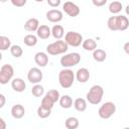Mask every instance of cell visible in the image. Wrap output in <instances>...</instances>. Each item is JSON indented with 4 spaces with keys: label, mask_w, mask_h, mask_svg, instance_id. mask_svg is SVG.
<instances>
[{
    "label": "cell",
    "mask_w": 129,
    "mask_h": 129,
    "mask_svg": "<svg viewBox=\"0 0 129 129\" xmlns=\"http://www.w3.org/2000/svg\"><path fill=\"white\" fill-rule=\"evenodd\" d=\"M107 26L112 31H124L129 27V20L126 16L123 15L111 16L107 21Z\"/></svg>",
    "instance_id": "1"
},
{
    "label": "cell",
    "mask_w": 129,
    "mask_h": 129,
    "mask_svg": "<svg viewBox=\"0 0 129 129\" xmlns=\"http://www.w3.org/2000/svg\"><path fill=\"white\" fill-rule=\"evenodd\" d=\"M64 41L68 43V45L77 47V46H80L84 40L81 33L76 31H69L64 35Z\"/></svg>",
    "instance_id": "7"
},
{
    "label": "cell",
    "mask_w": 129,
    "mask_h": 129,
    "mask_svg": "<svg viewBox=\"0 0 129 129\" xmlns=\"http://www.w3.org/2000/svg\"><path fill=\"white\" fill-rule=\"evenodd\" d=\"M36 34L40 39H47L51 35V29L47 25H39Z\"/></svg>",
    "instance_id": "17"
},
{
    "label": "cell",
    "mask_w": 129,
    "mask_h": 129,
    "mask_svg": "<svg viewBox=\"0 0 129 129\" xmlns=\"http://www.w3.org/2000/svg\"><path fill=\"white\" fill-rule=\"evenodd\" d=\"M0 129H6V124L3 118H0Z\"/></svg>",
    "instance_id": "37"
},
{
    "label": "cell",
    "mask_w": 129,
    "mask_h": 129,
    "mask_svg": "<svg viewBox=\"0 0 129 129\" xmlns=\"http://www.w3.org/2000/svg\"><path fill=\"white\" fill-rule=\"evenodd\" d=\"M11 3L15 7H23L27 3V0H11Z\"/></svg>",
    "instance_id": "32"
},
{
    "label": "cell",
    "mask_w": 129,
    "mask_h": 129,
    "mask_svg": "<svg viewBox=\"0 0 129 129\" xmlns=\"http://www.w3.org/2000/svg\"><path fill=\"white\" fill-rule=\"evenodd\" d=\"M43 78L42 72L38 68H31L27 73V79L31 84H38Z\"/></svg>",
    "instance_id": "10"
},
{
    "label": "cell",
    "mask_w": 129,
    "mask_h": 129,
    "mask_svg": "<svg viewBox=\"0 0 129 129\" xmlns=\"http://www.w3.org/2000/svg\"><path fill=\"white\" fill-rule=\"evenodd\" d=\"M25 114V109L22 105L16 104L11 108V115L15 119H21Z\"/></svg>",
    "instance_id": "16"
},
{
    "label": "cell",
    "mask_w": 129,
    "mask_h": 129,
    "mask_svg": "<svg viewBox=\"0 0 129 129\" xmlns=\"http://www.w3.org/2000/svg\"><path fill=\"white\" fill-rule=\"evenodd\" d=\"M116 112V105L113 102H106L104 103L98 110L99 117L102 119H109L111 118L114 113Z\"/></svg>",
    "instance_id": "6"
},
{
    "label": "cell",
    "mask_w": 129,
    "mask_h": 129,
    "mask_svg": "<svg viewBox=\"0 0 129 129\" xmlns=\"http://www.w3.org/2000/svg\"><path fill=\"white\" fill-rule=\"evenodd\" d=\"M50 114H51V109L45 108V107H43V106H41V105L37 108V115H38V117L41 118V119H45V118L49 117Z\"/></svg>",
    "instance_id": "26"
},
{
    "label": "cell",
    "mask_w": 129,
    "mask_h": 129,
    "mask_svg": "<svg viewBox=\"0 0 129 129\" xmlns=\"http://www.w3.org/2000/svg\"><path fill=\"white\" fill-rule=\"evenodd\" d=\"M41 106H43V107H45V108H48V109H52V107H53V105H54V102L50 99V98H48L46 95L42 98V100H41V104H40Z\"/></svg>",
    "instance_id": "31"
},
{
    "label": "cell",
    "mask_w": 129,
    "mask_h": 129,
    "mask_svg": "<svg viewBox=\"0 0 129 129\" xmlns=\"http://www.w3.org/2000/svg\"><path fill=\"white\" fill-rule=\"evenodd\" d=\"M39 27V21L36 18H29L25 23H24V29L29 31V32H33V31H37Z\"/></svg>",
    "instance_id": "15"
},
{
    "label": "cell",
    "mask_w": 129,
    "mask_h": 129,
    "mask_svg": "<svg viewBox=\"0 0 129 129\" xmlns=\"http://www.w3.org/2000/svg\"><path fill=\"white\" fill-rule=\"evenodd\" d=\"M47 1V4L50 6V7H58L60 5V1L61 0H46Z\"/></svg>",
    "instance_id": "33"
},
{
    "label": "cell",
    "mask_w": 129,
    "mask_h": 129,
    "mask_svg": "<svg viewBox=\"0 0 129 129\" xmlns=\"http://www.w3.org/2000/svg\"><path fill=\"white\" fill-rule=\"evenodd\" d=\"M10 53L14 57H20L23 54V49L20 45L14 44V45H11V47H10Z\"/></svg>",
    "instance_id": "29"
},
{
    "label": "cell",
    "mask_w": 129,
    "mask_h": 129,
    "mask_svg": "<svg viewBox=\"0 0 129 129\" xmlns=\"http://www.w3.org/2000/svg\"><path fill=\"white\" fill-rule=\"evenodd\" d=\"M10 47H11V40L7 36L1 35L0 36V49L4 51V50H7Z\"/></svg>",
    "instance_id": "27"
},
{
    "label": "cell",
    "mask_w": 129,
    "mask_h": 129,
    "mask_svg": "<svg viewBox=\"0 0 129 129\" xmlns=\"http://www.w3.org/2000/svg\"><path fill=\"white\" fill-rule=\"evenodd\" d=\"M76 79L79 83H87L90 79V72L86 68H81L76 73Z\"/></svg>",
    "instance_id": "13"
},
{
    "label": "cell",
    "mask_w": 129,
    "mask_h": 129,
    "mask_svg": "<svg viewBox=\"0 0 129 129\" xmlns=\"http://www.w3.org/2000/svg\"><path fill=\"white\" fill-rule=\"evenodd\" d=\"M123 49H124V51H125L127 54H129V41H127V42L124 43V45H123Z\"/></svg>",
    "instance_id": "36"
},
{
    "label": "cell",
    "mask_w": 129,
    "mask_h": 129,
    "mask_svg": "<svg viewBox=\"0 0 129 129\" xmlns=\"http://www.w3.org/2000/svg\"><path fill=\"white\" fill-rule=\"evenodd\" d=\"M0 1H1V2H2V3H5V2H6V1H7V0H0Z\"/></svg>",
    "instance_id": "39"
},
{
    "label": "cell",
    "mask_w": 129,
    "mask_h": 129,
    "mask_svg": "<svg viewBox=\"0 0 129 129\" xmlns=\"http://www.w3.org/2000/svg\"><path fill=\"white\" fill-rule=\"evenodd\" d=\"M46 19L50 22H59L62 20V12L58 9H51L46 12Z\"/></svg>",
    "instance_id": "11"
},
{
    "label": "cell",
    "mask_w": 129,
    "mask_h": 129,
    "mask_svg": "<svg viewBox=\"0 0 129 129\" xmlns=\"http://www.w3.org/2000/svg\"><path fill=\"white\" fill-rule=\"evenodd\" d=\"M125 12L127 15H129V4H127V6L125 7Z\"/></svg>",
    "instance_id": "38"
},
{
    "label": "cell",
    "mask_w": 129,
    "mask_h": 129,
    "mask_svg": "<svg viewBox=\"0 0 129 129\" xmlns=\"http://www.w3.org/2000/svg\"><path fill=\"white\" fill-rule=\"evenodd\" d=\"M108 0H92V3L97 7H102L107 3Z\"/></svg>",
    "instance_id": "34"
},
{
    "label": "cell",
    "mask_w": 129,
    "mask_h": 129,
    "mask_svg": "<svg viewBox=\"0 0 129 129\" xmlns=\"http://www.w3.org/2000/svg\"><path fill=\"white\" fill-rule=\"evenodd\" d=\"M75 74L72 70L70 69H63L58 73V83L61 88L63 89H69L73 86L75 82Z\"/></svg>",
    "instance_id": "2"
},
{
    "label": "cell",
    "mask_w": 129,
    "mask_h": 129,
    "mask_svg": "<svg viewBox=\"0 0 129 129\" xmlns=\"http://www.w3.org/2000/svg\"><path fill=\"white\" fill-rule=\"evenodd\" d=\"M14 75V69L11 64L5 63L0 69V84L5 85L7 84Z\"/></svg>",
    "instance_id": "8"
},
{
    "label": "cell",
    "mask_w": 129,
    "mask_h": 129,
    "mask_svg": "<svg viewBox=\"0 0 129 129\" xmlns=\"http://www.w3.org/2000/svg\"><path fill=\"white\" fill-rule=\"evenodd\" d=\"M104 95V90L100 85H94L87 93V101L92 105L101 103Z\"/></svg>",
    "instance_id": "3"
},
{
    "label": "cell",
    "mask_w": 129,
    "mask_h": 129,
    "mask_svg": "<svg viewBox=\"0 0 129 129\" xmlns=\"http://www.w3.org/2000/svg\"><path fill=\"white\" fill-rule=\"evenodd\" d=\"M62 8H63V11L71 17H77L81 12L80 7L72 1L64 2L63 5H62Z\"/></svg>",
    "instance_id": "9"
},
{
    "label": "cell",
    "mask_w": 129,
    "mask_h": 129,
    "mask_svg": "<svg viewBox=\"0 0 129 129\" xmlns=\"http://www.w3.org/2000/svg\"><path fill=\"white\" fill-rule=\"evenodd\" d=\"M11 87L15 92L21 93L26 89V84L25 82L21 79V78H15L12 82H11Z\"/></svg>",
    "instance_id": "14"
},
{
    "label": "cell",
    "mask_w": 129,
    "mask_h": 129,
    "mask_svg": "<svg viewBox=\"0 0 129 129\" xmlns=\"http://www.w3.org/2000/svg\"><path fill=\"white\" fill-rule=\"evenodd\" d=\"M108 8H109V11L112 14H118L123 9V5L119 1H113V2H111L109 4V7Z\"/></svg>",
    "instance_id": "23"
},
{
    "label": "cell",
    "mask_w": 129,
    "mask_h": 129,
    "mask_svg": "<svg viewBox=\"0 0 129 129\" xmlns=\"http://www.w3.org/2000/svg\"><path fill=\"white\" fill-rule=\"evenodd\" d=\"M74 107L79 112H84L87 109V100L84 98H77L74 101Z\"/></svg>",
    "instance_id": "20"
},
{
    "label": "cell",
    "mask_w": 129,
    "mask_h": 129,
    "mask_svg": "<svg viewBox=\"0 0 129 129\" xmlns=\"http://www.w3.org/2000/svg\"><path fill=\"white\" fill-rule=\"evenodd\" d=\"M82 46L87 51H94L97 48V42L93 38H88V39L83 41Z\"/></svg>",
    "instance_id": "19"
},
{
    "label": "cell",
    "mask_w": 129,
    "mask_h": 129,
    "mask_svg": "<svg viewBox=\"0 0 129 129\" xmlns=\"http://www.w3.org/2000/svg\"><path fill=\"white\" fill-rule=\"evenodd\" d=\"M73 99L69 95H63L59 98V105L63 109H69L73 106Z\"/></svg>",
    "instance_id": "21"
},
{
    "label": "cell",
    "mask_w": 129,
    "mask_h": 129,
    "mask_svg": "<svg viewBox=\"0 0 129 129\" xmlns=\"http://www.w3.org/2000/svg\"><path fill=\"white\" fill-rule=\"evenodd\" d=\"M37 37L36 35L34 34H27L24 36V44L27 45V46H34L36 43H37Z\"/></svg>",
    "instance_id": "25"
},
{
    "label": "cell",
    "mask_w": 129,
    "mask_h": 129,
    "mask_svg": "<svg viewBox=\"0 0 129 129\" xmlns=\"http://www.w3.org/2000/svg\"><path fill=\"white\" fill-rule=\"evenodd\" d=\"M35 1H36V2H42L43 0H35Z\"/></svg>",
    "instance_id": "40"
},
{
    "label": "cell",
    "mask_w": 129,
    "mask_h": 129,
    "mask_svg": "<svg viewBox=\"0 0 129 129\" xmlns=\"http://www.w3.org/2000/svg\"><path fill=\"white\" fill-rule=\"evenodd\" d=\"M5 103H6L5 96L3 94H0V108H3L5 106Z\"/></svg>",
    "instance_id": "35"
},
{
    "label": "cell",
    "mask_w": 129,
    "mask_h": 129,
    "mask_svg": "<svg viewBox=\"0 0 129 129\" xmlns=\"http://www.w3.org/2000/svg\"><path fill=\"white\" fill-rule=\"evenodd\" d=\"M69 48L68 43L64 40H56L46 46V52L50 55H57L64 53Z\"/></svg>",
    "instance_id": "4"
},
{
    "label": "cell",
    "mask_w": 129,
    "mask_h": 129,
    "mask_svg": "<svg viewBox=\"0 0 129 129\" xmlns=\"http://www.w3.org/2000/svg\"><path fill=\"white\" fill-rule=\"evenodd\" d=\"M31 94L34 97H41L44 94V88L39 84H35L31 89Z\"/></svg>",
    "instance_id": "28"
},
{
    "label": "cell",
    "mask_w": 129,
    "mask_h": 129,
    "mask_svg": "<svg viewBox=\"0 0 129 129\" xmlns=\"http://www.w3.org/2000/svg\"><path fill=\"white\" fill-rule=\"evenodd\" d=\"M51 35L55 38V39H60L63 35H64V30H63V27L59 24H56L54 25L52 28H51Z\"/></svg>",
    "instance_id": "22"
},
{
    "label": "cell",
    "mask_w": 129,
    "mask_h": 129,
    "mask_svg": "<svg viewBox=\"0 0 129 129\" xmlns=\"http://www.w3.org/2000/svg\"><path fill=\"white\" fill-rule=\"evenodd\" d=\"M81 61V55L78 52H71L64 54L60 58V64L63 68H71L77 66Z\"/></svg>",
    "instance_id": "5"
},
{
    "label": "cell",
    "mask_w": 129,
    "mask_h": 129,
    "mask_svg": "<svg viewBox=\"0 0 129 129\" xmlns=\"http://www.w3.org/2000/svg\"><path fill=\"white\" fill-rule=\"evenodd\" d=\"M64 125H66V128H68V129H77L79 127L80 123H79L78 118L72 116V117L67 118Z\"/></svg>",
    "instance_id": "24"
},
{
    "label": "cell",
    "mask_w": 129,
    "mask_h": 129,
    "mask_svg": "<svg viewBox=\"0 0 129 129\" xmlns=\"http://www.w3.org/2000/svg\"><path fill=\"white\" fill-rule=\"evenodd\" d=\"M45 95H46L48 98H50L54 103H56L57 101H59V98H60L59 92H58L57 90H50V91H48Z\"/></svg>",
    "instance_id": "30"
},
{
    "label": "cell",
    "mask_w": 129,
    "mask_h": 129,
    "mask_svg": "<svg viewBox=\"0 0 129 129\" xmlns=\"http://www.w3.org/2000/svg\"><path fill=\"white\" fill-rule=\"evenodd\" d=\"M34 61L38 67L43 68L48 63V55L43 51H38L34 55Z\"/></svg>",
    "instance_id": "12"
},
{
    "label": "cell",
    "mask_w": 129,
    "mask_h": 129,
    "mask_svg": "<svg viewBox=\"0 0 129 129\" xmlns=\"http://www.w3.org/2000/svg\"><path fill=\"white\" fill-rule=\"evenodd\" d=\"M107 57V53L104 49H101V48H96L94 51H93V58L98 61V62H102L106 59Z\"/></svg>",
    "instance_id": "18"
}]
</instances>
